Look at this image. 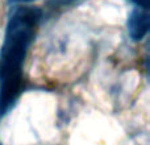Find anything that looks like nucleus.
Returning a JSON list of instances; mask_svg holds the SVG:
<instances>
[{
    "label": "nucleus",
    "mask_w": 150,
    "mask_h": 145,
    "mask_svg": "<svg viewBox=\"0 0 150 145\" xmlns=\"http://www.w3.org/2000/svg\"><path fill=\"white\" fill-rule=\"evenodd\" d=\"M41 17L40 8L20 7L8 23L0 52V119L12 108L20 95L23 63Z\"/></svg>",
    "instance_id": "f257e3e1"
},
{
    "label": "nucleus",
    "mask_w": 150,
    "mask_h": 145,
    "mask_svg": "<svg viewBox=\"0 0 150 145\" xmlns=\"http://www.w3.org/2000/svg\"><path fill=\"white\" fill-rule=\"evenodd\" d=\"M150 25V16L146 9L136 8L128 17V32L132 40L141 41L146 36Z\"/></svg>",
    "instance_id": "f03ea898"
},
{
    "label": "nucleus",
    "mask_w": 150,
    "mask_h": 145,
    "mask_svg": "<svg viewBox=\"0 0 150 145\" xmlns=\"http://www.w3.org/2000/svg\"><path fill=\"white\" fill-rule=\"evenodd\" d=\"M130 1H133L136 5H138L140 8H142V9H149V5H150V0H130Z\"/></svg>",
    "instance_id": "7ed1b4c3"
},
{
    "label": "nucleus",
    "mask_w": 150,
    "mask_h": 145,
    "mask_svg": "<svg viewBox=\"0 0 150 145\" xmlns=\"http://www.w3.org/2000/svg\"><path fill=\"white\" fill-rule=\"evenodd\" d=\"M18 1H24V3H30V1H34V0H18Z\"/></svg>",
    "instance_id": "20e7f679"
},
{
    "label": "nucleus",
    "mask_w": 150,
    "mask_h": 145,
    "mask_svg": "<svg viewBox=\"0 0 150 145\" xmlns=\"http://www.w3.org/2000/svg\"><path fill=\"white\" fill-rule=\"evenodd\" d=\"M0 145H1V144H0Z\"/></svg>",
    "instance_id": "39448f33"
}]
</instances>
